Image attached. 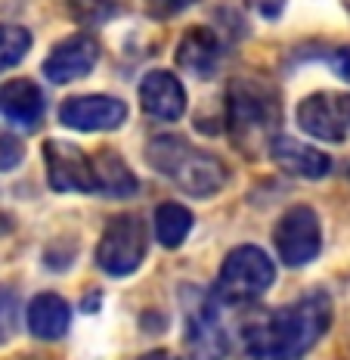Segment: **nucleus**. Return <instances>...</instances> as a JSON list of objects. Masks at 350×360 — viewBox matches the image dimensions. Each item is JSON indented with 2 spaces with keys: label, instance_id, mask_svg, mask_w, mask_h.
<instances>
[{
  "label": "nucleus",
  "instance_id": "obj_1",
  "mask_svg": "<svg viewBox=\"0 0 350 360\" xmlns=\"http://www.w3.org/2000/svg\"><path fill=\"white\" fill-rule=\"evenodd\" d=\"M332 302L325 292H310L297 302L267 311L245 326V351L255 360H304L329 333Z\"/></svg>",
  "mask_w": 350,
  "mask_h": 360
},
{
  "label": "nucleus",
  "instance_id": "obj_2",
  "mask_svg": "<svg viewBox=\"0 0 350 360\" xmlns=\"http://www.w3.org/2000/svg\"><path fill=\"white\" fill-rule=\"evenodd\" d=\"M146 159L159 174L196 199H208L227 186V168L211 153H202L183 137H155L146 146Z\"/></svg>",
  "mask_w": 350,
  "mask_h": 360
},
{
  "label": "nucleus",
  "instance_id": "obj_3",
  "mask_svg": "<svg viewBox=\"0 0 350 360\" xmlns=\"http://www.w3.org/2000/svg\"><path fill=\"white\" fill-rule=\"evenodd\" d=\"M279 124V96L264 81L236 78L227 90V127L236 143L255 149L260 140H273Z\"/></svg>",
  "mask_w": 350,
  "mask_h": 360
},
{
  "label": "nucleus",
  "instance_id": "obj_4",
  "mask_svg": "<svg viewBox=\"0 0 350 360\" xmlns=\"http://www.w3.org/2000/svg\"><path fill=\"white\" fill-rule=\"evenodd\" d=\"M276 280V264L257 245H239L227 255L217 276L220 304H248L260 298Z\"/></svg>",
  "mask_w": 350,
  "mask_h": 360
},
{
  "label": "nucleus",
  "instance_id": "obj_5",
  "mask_svg": "<svg viewBox=\"0 0 350 360\" xmlns=\"http://www.w3.org/2000/svg\"><path fill=\"white\" fill-rule=\"evenodd\" d=\"M146 227L140 217L118 214L102 230V239L96 245V264L109 276H128L146 258Z\"/></svg>",
  "mask_w": 350,
  "mask_h": 360
},
{
  "label": "nucleus",
  "instance_id": "obj_6",
  "mask_svg": "<svg viewBox=\"0 0 350 360\" xmlns=\"http://www.w3.org/2000/svg\"><path fill=\"white\" fill-rule=\"evenodd\" d=\"M273 245L282 264L288 267H304L323 249V227L319 217L310 205H295L279 217L276 230H273Z\"/></svg>",
  "mask_w": 350,
  "mask_h": 360
},
{
  "label": "nucleus",
  "instance_id": "obj_7",
  "mask_svg": "<svg viewBox=\"0 0 350 360\" xmlns=\"http://www.w3.org/2000/svg\"><path fill=\"white\" fill-rule=\"evenodd\" d=\"M297 127L325 143H344L350 137V94L319 90L297 103Z\"/></svg>",
  "mask_w": 350,
  "mask_h": 360
},
{
  "label": "nucleus",
  "instance_id": "obj_8",
  "mask_svg": "<svg viewBox=\"0 0 350 360\" xmlns=\"http://www.w3.org/2000/svg\"><path fill=\"white\" fill-rule=\"evenodd\" d=\"M43 162H47V180L56 193H96L93 162L74 143L47 140L43 143Z\"/></svg>",
  "mask_w": 350,
  "mask_h": 360
},
{
  "label": "nucleus",
  "instance_id": "obj_9",
  "mask_svg": "<svg viewBox=\"0 0 350 360\" xmlns=\"http://www.w3.org/2000/svg\"><path fill=\"white\" fill-rule=\"evenodd\" d=\"M128 118V106L115 96H102V94H87V96H72L62 103L59 109V122L74 131H115L124 124Z\"/></svg>",
  "mask_w": 350,
  "mask_h": 360
},
{
  "label": "nucleus",
  "instance_id": "obj_10",
  "mask_svg": "<svg viewBox=\"0 0 350 360\" xmlns=\"http://www.w3.org/2000/svg\"><path fill=\"white\" fill-rule=\"evenodd\" d=\"M96 59H100V41L93 34H72L50 50L47 63H43V75L53 84H72V81L93 72Z\"/></svg>",
  "mask_w": 350,
  "mask_h": 360
},
{
  "label": "nucleus",
  "instance_id": "obj_11",
  "mask_svg": "<svg viewBox=\"0 0 350 360\" xmlns=\"http://www.w3.org/2000/svg\"><path fill=\"white\" fill-rule=\"evenodd\" d=\"M186 348L192 360H223L229 351L227 329L217 320V307L211 302H198L186 317Z\"/></svg>",
  "mask_w": 350,
  "mask_h": 360
},
{
  "label": "nucleus",
  "instance_id": "obj_12",
  "mask_svg": "<svg viewBox=\"0 0 350 360\" xmlns=\"http://www.w3.org/2000/svg\"><path fill=\"white\" fill-rule=\"evenodd\" d=\"M140 103L159 122H177L186 112V90L170 72H149L140 84Z\"/></svg>",
  "mask_w": 350,
  "mask_h": 360
},
{
  "label": "nucleus",
  "instance_id": "obj_13",
  "mask_svg": "<svg viewBox=\"0 0 350 360\" xmlns=\"http://www.w3.org/2000/svg\"><path fill=\"white\" fill-rule=\"evenodd\" d=\"M270 155H273V162L292 177L319 180L332 171L329 155L319 153V149L310 146V143H301V140H295V137H273Z\"/></svg>",
  "mask_w": 350,
  "mask_h": 360
},
{
  "label": "nucleus",
  "instance_id": "obj_14",
  "mask_svg": "<svg viewBox=\"0 0 350 360\" xmlns=\"http://www.w3.org/2000/svg\"><path fill=\"white\" fill-rule=\"evenodd\" d=\"M0 112H4L13 124L32 131L43 118L41 87L28 78H13V81H6V84H0Z\"/></svg>",
  "mask_w": 350,
  "mask_h": 360
},
{
  "label": "nucleus",
  "instance_id": "obj_15",
  "mask_svg": "<svg viewBox=\"0 0 350 360\" xmlns=\"http://www.w3.org/2000/svg\"><path fill=\"white\" fill-rule=\"evenodd\" d=\"M69 323H72V307L62 295L41 292V295L32 298V304H28V333L32 335L43 342L62 339L69 333Z\"/></svg>",
  "mask_w": 350,
  "mask_h": 360
},
{
  "label": "nucleus",
  "instance_id": "obj_16",
  "mask_svg": "<svg viewBox=\"0 0 350 360\" xmlns=\"http://www.w3.org/2000/svg\"><path fill=\"white\" fill-rule=\"evenodd\" d=\"M177 63L196 78H211L220 65V41L211 28H189L177 47Z\"/></svg>",
  "mask_w": 350,
  "mask_h": 360
},
{
  "label": "nucleus",
  "instance_id": "obj_17",
  "mask_svg": "<svg viewBox=\"0 0 350 360\" xmlns=\"http://www.w3.org/2000/svg\"><path fill=\"white\" fill-rule=\"evenodd\" d=\"M90 162H93L96 193H106V196H130V193H137V177H133V171L121 162V155L106 149V153L90 155Z\"/></svg>",
  "mask_w": 350,
  "mask_h": 360
},
{
  "label": "nucleus",
  "instance_id": "obj_18",
  "mask_svg": "<svg viewBox=\"0 0 350 360\" xmlns=\"http://www.w3.org/2000/svg\"><path fill=\"white\" fill-rule=\"evenodd\" d=\"M192 230V212L177 202H161L155 208V239H159L165 249H177L186 243Z\"/></svg>",
  "mask_w": 350,
  "mask_h": 360
},
{
  "label": "nucleus",
  "instance_id": "obj_19",
  "mask_svg": "<svg viewBox=\"0 0 350 360\" xmlns=\"http://www.w3.org/2000/svg\"><path fill=\"white\" fill-rule=\"evenodd\" d=\"M32 50V32L22 25H0V72L19 65Z\"/></svg>",
  "mask_w": 350,
  "mask_h": 360
},
{
  "label": "nucleus",
  "instance_id": "obj_20",
  "mask_svg": "<svg viewBox=\"0 0 350 360\" xmlns=\"http://www.w3.org/2000/svg\"><path fill=\"white\" fill-rule=\"evenodd\" d=\"M115 6H118V0H69L72 16L78 22H84V25H100V22L112 19L115 16Z\"/></svg>",
  "mask_w": 350,
  "mask_h": 360
},
{
  "label": "nucleus",
  "instance_id": "obj_21",
  "mask_svg": "<svg viewBox=\"0 0 350 360\" xmlns=\"http://www.w3.org/2000/svg\"><path fill=\"white\" fill-rule=\"evenodd\" d=\"M192 4H198V0H146V10L152 19H174L183 10H189Z\"/></svg>",
  "mask_w": 350,
  "mask_h": 360
},
{
  "label": "nucleus",
  "instance_id": "obj_22",
  "mask_svg": "<svg viewBox=\"0 0 350 360\" xmlns=\"http://www.w3.org/2000/svg\"><path fill=\"white\" fill-rule=\"evenodd\" d=\"M22 162V143L13 134H0V171H10Z\"/></svg>",
  "mask_w": 350,
  "mask_h": 360
},
{
  "label": "nucleus",
  "instance_id": "obj_23",
  "mask_svg": "<svg viewBox=\"0 0 350 360\" xmlns=\"http://www.w3.org/2000/svg\"><path fill=\"white\" fill-rule=\"evenodd\" d=\"M248 4L255 6L264 19H276L282 13V6H285V0H248Z\"/></svg>",
  "mask_w": 350,
  "mask_h": 360
},
{
  "label": "nucleus",
  "instance_id": "obj_24",
  "mask_svg": "<svg viewBox=\"0 0 350 360\" xmlns=\"http://www.w3.org/2000/svg\"><path fill=\"white\" fill-rule=\"evenodd\" d=\"M332 69L341 75L344 81H350V47H341L332 53Z\"/></svg>",
  "mask_w": 350,
  "mask_h": 360
},
{
  "label": "nucleus",
  "instance_id": "obj_25",
  "mask_svg": "<svg viewBox=\"0 0 350 360\" xmlns=\"http://www.w3.org/2000/svg\"><path fill=\"white\" fill-rule=\"evenodd\" d=\"M140 360H180V357L170 354V351H149V354H143Z\"/></svg>",
  "mask_w": 350,
  "mask_h": 360
}]
</instances>
